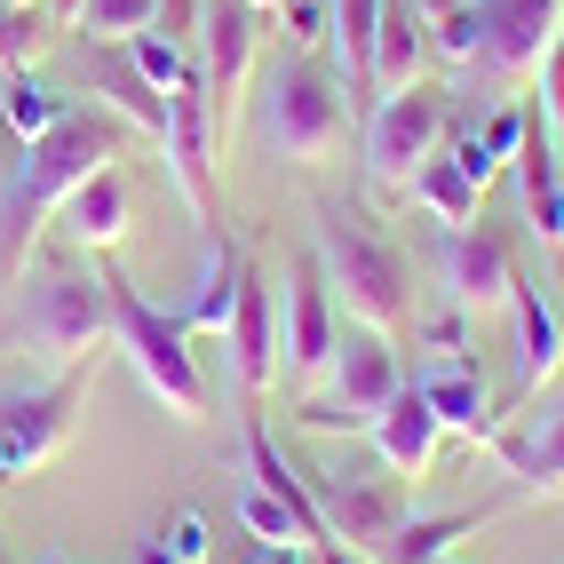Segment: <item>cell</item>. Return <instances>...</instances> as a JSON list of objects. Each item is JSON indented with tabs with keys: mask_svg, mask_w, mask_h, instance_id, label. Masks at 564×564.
Returning <instances> with one entry per match:
<instances>
[{
	"mask_svg": "<svg viewBox=\"0 0 564 564\" xmlns=\"http://www.w3.org/2000/svg\"><path fill=\"white\" fill-rule=\"evenodd\" d=\"M120 152H128V128L111 120L104 104H72L48 135L24 143L9 183H0V279L32 271V247H41V231L56 223V207L80 192L96 167H120Z\"/></svg>",
	"mask_w": 564,
	"mask_h": 564,
	"instance_id": "obj_1",
	"label": "cell"
},
{
	"mask_svg": "<svg viewBox=\"0 0 564 564\" xmlns=\"http://www.w3.org/2000/svg\"><path fill=\"white\" fill-rule=\"evenodd\" d=\"M318 271H326V294H334V311H350L358 326H382L398 334L413 318V262L398 254V239L382 231L373 215L343 207V199H318Z\"/></svg>",
	"mask_w": 564,
	"mask_h": 564,
	"instance_id": "obj_2",
	"label": "cell"
},
{
	"mask_svg": "<svg viewBox=\"0 0 564 564\" xmlns=\"http://www.w3.org/2000/svg\"><path fill=\"white\" fill-rule=\"evenodd\" d=\"M32 279V271H24ZM111 343V286H104V262L88 254H64L48 262L41 279L24 286V303H17V326H9V350L24 358H41V366H88L104 358Z\"/></svg>",
	"mask_w": 564,
	"mask_h": 564,
	"instance_id": "obj_3",
	"label": "cell"
},
{
	"mask_svg": "<svg viewBox=\"0 0 564 564\" xmlns=\"http://www.w3.org/2000/svg\"><path fill=\"white\" fill-rule=\"evenodd\" d=\"M104 286H111V350L135 366V382L175 422H207V373H199V350H192V326L160 303H143V286L128 271H111V262H104Z\"/></svg>",
	"mask_w": 564,
	"mask_h": 564,
	"instance_id": "obj_4",
	"label": "cell"
},
{
	"mask_svg": "<svg viewBox=\"0 0 564 564\" xmlns=\"http://www.w3.org/2000/svg\"><path fill=\"white\" fill-rule=\"evenodd\" d=\"M254 128L271 143V160L286 167H326L334 152L350 143V104H343V80L318 64V56H279L262 72V96H254Z\"/></svg>",
	"mask_w": 564,
	"mask_h": 564,
	"instance_id": "obj_5",
	"label": "cell"
},
{
	"mask_svg": "<svg viewBox=\"0 0 564 564\" xmlns=\"http://www.w3.org/2000/svg\"><path fill=\"white\" fill-rule=\"evenodd\" d=\"M445 135H454V88L413 80L398 96H373L366 104V192L382 207L413 199V175H422V160L445 152Z\"/></svg>",
	"mask_w": 564,
	"mask_h": 564,
	"instance_id": "obj_6",
	"label": "cell"
},
{
	"mask_svg": "<svg viewBox=\"0 0 564 564\" xmlns=\"http://www.w3.org/2000/svg\"><path fill=\"white\" fill-rule=\"evenodd\" d=\"M405 390V366H398V343L382 326H358L343 318V343L326 358V398H303L294 405V430L311 437H343V430H373V413Z\"/></svg>",
	"mask_w": 564,
	"mask_h": 564,
	"instance_id": "obj_7",
	"label": "cell"
},
{
	"mask_svg": "<svg viewBox=\"0 0 564 564\" xmlns=\"http://www.w3.org/2000/svg\"><path fill=\"white\" fill-rule=\"evenodd\" d=\"M311 501H318V524H326V541L334 549H350L358 564H373L390 549V533L405 524V477H390L382 462L373 469H311Z\"/></svg>",
	"mask_w": 564,
	"mask_h": 564,
	"instance_id": "obj_8",
	"label": "cell"
},
{
	"mask_svg": "<svg viewBox=\"0 0 564 564\" xmlns=\"http://www.w3.org/2000/svg\"><path fill=\"white\" fill-rule=\"evenodd\" d=\"M80 398H88V366H64L48 382L0 398V485H24L32 469H48L64 454L72 430H80Z\"/></svg>",
	"mask_w": 564,
	"mask_h": 564,
	"instance_id": "obj_9",
	"label": "cell"
},
{
	"mask_svg": "<svg viewBox=\"0 0 564 564\" xmlns=\"http://www.w3.org/2000/svg\"><path fill=\"white\" fill-rule=\"evenodd\" d=\"M469 17H477V56L469 64L501 88H533L541 56L564 32V0H469Z\"/></svg>",
	"mask_w": 564,
	"mask_h": 564,
	"instance_id": "obj_10",
	"label": "cell"
},
{
	"mask_svg": "<svg viewBox=\"0 0 564 564\" xmlns=\"http://www.w3.org/2000/svg\"><path fill=\"white\" fill-rule=\"evenodd\" d=\"M160 160H167V183H175V199L192 207L199 231H223V207H215V111H207V88H199V72L183 88H167V135H160Z\"/></svg>",
	"mask_w": 564,
	"mask_h": 564,
	"instance_id": "obj_11",
	"label": "cell"
},
{
	"mask_svg": "<svg viewBox=\"0 0 564 564\" xmlns=\"http://www.w3.org/2000/svg\"><path fill=\"white\" fill-rule=\"evenodd\" d=\"M254 9L247 0H207L199 9V88L215 111V152H231V128H239V104L254 80Z\"/></svg>",
	"mask_w": 564,
	"mask_h": 564,
	"instance_id": "obj_12",
	"label": "cell"
},
{
	"mask_svg": "<svg viewBox=\"0 0 564 564\" xmlns=\"http://www.w3.org/2000/svg\"><path fill=\"white\" fill-rule=\"evenodd\" d=\"M334 343H343V311H334V294H326L318 254H303L286 271V294H279V373L286 382H318Z\"/></svg>",
	"mask_w": 564,
	"mask_h": 564,
	"instance_id": "obj_13",
	"label": "cell"
},
{
	"mask_svg": "<svg viewBox=\"0 0 564 564\" xmlns=\"http://www.w3.org/2000/svg\"><path fill=\"white\" fill-rule=\"evenodd\" d=\"M445 294H454V311H469V318L509 311L517 254H509V239L494 223H454V231H445Z\"/></svg>",
	"mask_w": 564,
	"mask_h": 564,
	"instance_id": "obj_14",
	"label": "cell"
},
{
	"mask_svg": "<svg viewBox=\"0 0 564 564\" xmlns=\"http://www.w3.org/2000/svg\"><path fill=\"white\" fill-rule=\"evenodd\" d=\"M223 343H231V373H239L247 405H262V390L279 382V286L262 279L254 262H247V279H239V303H231Z\"/></svg>",
	"mask_w": 564,
	"mask_h": 564,
	"instance_id": "obj_15",
	"label": "cell"
},
{
	"mask_svg": "<svg viewBox=\"0 0 564 564\" xmlns=\"http://www.w3.org/2000/svg\"><path fill=\"white\" fill-rule=\"evenodd\" d=\"M517 183H524V215H533V239L564 247V152L541 104H524V135H517Z\"/></svg>",
	"mask_w": 564,
	"mask_h": 564,
	"instance_id": "obj_16",
	"label": "cell"
},
{
	"mask_svg": "<svg viewBox=\"0 0 564 564\" xmlns=\"http://www.w3.org/2000/svg\"><path fill=\"white\" fill-rule=\"evenodd\" d=\"M366 437H373V462H382L390 477H430V469H437V445H445V422L430 413V398L405 382L382 413H373Z\"/></svg>",
	"mask_w": 564,
	"mask_h": 564,
	"instance_id": "obj_17",
	"label": "cell"
},
{
	"mask_svg": "<svg viewBox=\"0 0 564 564\" xmlns=\"http://www.w3.org/2000/svg\"><path fill=\"white\" fill-rule=\"evenodd\" d=\"M88 88H96V104H104L128 135H152V143L167 135V96L128 64L120 41H96V48H88Z\"/></svg>",
	"mask_w": 564,
	"mask_h": 564,
	"instance_id": "obj_18",
	"label": "cell"
},
{
	"mask_svg": "<svg viewBox=\"0 0 564 564\" xmlns=\"http://www.w3.org/2000/svg\"><path fill=\"white\" fill-rule=\"evenodd\" d=\"M509 318H517V405H533L556 373H564V326H556V311H549V294L524 286V279H517V294H509Z\"/></svg>",
	"mask_w": 564,
	"mask_h": 564,
	"instance_id": "obj_19",
	"label": "cell"
},
{
	"mask_svg": "<svg viewBox=\"0 0 564 564\" xmlns=\"http://www.w3.org/2000/svg\"><path fill=\"white\" fill-rule=\"evenodd\" d=\"M56 215H64V231H72V254H111V247L128 239V215H135L128 175H120V167H96Z\"/></svg>",
	"mask_w": 564,
	"mask_h": 564,
	"instance_id": "obj_20",
	"label": "cell"
},
{
	"mask_svg": "<svg viewBox=\"0 0 564 564\" xmlns=\"http://www.w3.org/2000/svg\"><path fill=\"white\" fill-rule=\"evenodd\" d=\"M430 398V413L445 422V437H469V445H485L501 430V413H494V398H485V373L469 366V358H437L422 382H413Z\"/></svg>",
	"mask_w": 564,
	"mask_h": 564,
	"instance_id": "obj_21",
	"label": "cell"
},
{
	"mask_svg": "<svg viewBox=\"0 0 564 564\" xmlns=\"http://www.w3.org/2000/svg\"><path fill=\"white\" fill-rule=\"evenodd\" d=\"M430 17L413 0H382V24H373V96H398L430 72Z\"/></svg>",
	"mask_w": 564,
	"mask_h": 564,
	"instance_id": "obj_22",
	"label": "cell"
},
{
	"mask_svg": "<svg viewBox=\"0 0 564 564\" xmlns=\"http://www.w3.org/2000/svg\"><path fill=\"white\" fill-rule=\"evenodd\" d=\"M517 501H524V494H509V501H485V509H445V517H413V509H405V524L390 533V549L373 556V564H437V556H454V541L485 533V524H501Z\"/></svg>",
	"mask_w": 564,
	"mask_h": 564,
	"instance_id": "obj_23",
	"label": "cell"
},
{
	"mask_svg": "<svg viewBox=\"0 0 564 564\" xmlns=\"http://www.w3.org/2000/svg\"><path fill=\"white\" fill-rule=\"evenodd\" d=\"M485 445H494V462L517 477V494H524V501H541V494H564V405H549V422H541L533 437H517V430H494Z\"/></svg>",
	"mask_w": 564,
	"mask_h": 564,
	"instance_id": "obj_24",
	"label": "cell"
},
{
	"mask_svg": "<svg viewBox=\"0 0 564 564\" xmlns=\"http://www.w3.org/2000/svg\"><path fill=\"white\" fill-rule=\"evenodd\" d=\"M239 279H247V254L223 239V231H207V254H199V286H192V303H183L175 318L192 326V334H223L231 326V303H239Z\"/></svg>",
	"mask_w": 564,
	"mask_h": 564,
	"instance_id": "obj_25",
	"label": "cell"
},
{
	"mask_svg": "<svg viewBox=\"0 0 564 564\" xmlns=\"http://www.w3.org/2000/svg\"><path fill=\"white\" fill-rule=\"evenodd\" d=\"M373 24H382V0H334V17H326L334 56H343V72H334V80L350 88V120L373 104Z\"/></svg>",
	"mask_w": 564,
	"mask_h": 564,
	"instance_id": "obj_26",
	"label": "cell"
},
{
	"mask_svg": "<svg viewBox=\"0 0 564 564\" xmlns=\"http://www.w3.org/2000/svg\"><path fill=\"white\" fill-rule=\"evenodd\" d=\"M64 111H72V96H56L48 80H41V72H9V88H0V128H9L17 143H32V135H48L56 120H64Z\"/></svg>",
	"mask_w": 564,
	"mask_h": 564,
	"instance_id": "obj_27",
	"label": "cell"
},
{
	"mask_svg": "<svg viewBox=\"0 0 564 564\" xmlns=\"http://www.w3.org/2000/svg\"><path fill=\"white\" fill-rule=\"evenodd\" d=\"M231 509H239V524H247V533H254L262 549H303V556H318V549H326V541L311 533V524H303V517H294V509H286L279 494H262V485H254V477L239 485V501H231Z\"/></svg>",
	"mask_w": 564,
	"mask_h": 564,
	"instance_id": "obj_28",
	"label": "cell"
},
{
	"mask_svg": "<svg viewBox=\"0 0 564 564\" xmlns=\"http://www.w3.org/2000/svg\"><path fill=\"white\" fill-rule=\"evenodd\" d=\"M477 183L462 175V160L454 152H437V160H422V175H413V207H430L445 231H454V223H477Z\"/></svg>",
	"mask_w": 564,
	"mask_h": 564,
	"instance_id": "obj_29",
	"label": "cell"
},
{
	"mask_svg": "<svg viewBox=\"0 0 564 564\" xmlns=\"http://www.w3.org/2000/svg\"><path fill=\"white\" fill-rule=\"evenodd\" d=\"M120 48H128V64H135V72H143V80H152L160 96H167V88H183V80L199 72V56H192V48H175L167 32H128Z\"/></svg>",
	"mask_w": 564,
	"mask_h": 564,
	"instance_id": "obj_30",
	"label": "cell"
},
{
	"mask_svg": "<svg viewBox=\"0 0 564 564\" xmlns=\"http://www.w3.org/2000/svg\"><path fill=\"white\" fill-rule=\"evenodd\" d=\"M48 32H56L48 0H24V9H9V17H0V72H24L32 56H41Z\"/></svg>",
	"mask_w": 564,
	"mask_h": 564,
	"instance_id": "obj_31",
	"label": "cell"
},
{
	"mask_svg": "<svg viewBox=\"0 0 564 564\" xmlns=\"http://www.w3.org/2000/svg\"><path fill=\"white\" fill-rule=\"evenodd\" d=\"M152 24H160V0H80V24H72V32L128 41V32H152Z\"/></svg>",
	"mask_w": 564,
	"mask_h": 564,
	"instance_id": "obj_32",
	"label": "cell"
},
{
	"mask_svg": "<svg viewBox=\"0 0 564 564\" xmlns=\"http://www.w3.org/2000/svg\"><path fill=\"white\" fill-rule=\"evenodd\" d=\"M279 17H286V41L303 48V56H318V41H326V9H311V0H279Z\"/></svg>",
	"mask_w": 564,
	"mask_h": 564,
	"instance_id": "obj_33",
	"label": "cell"
},
{
	"mask_svg": "<svg viewBox=\"0 0 564 564\" xmlns=\"http://www.w3.org/2000/svg\"><path fill=\"white\" fill-rule=\"evenodd\" d=\"M533 88H541V111H549V128L564 135V32H556V48L541 56V80H533Z\"/></svg>",
	"mask_w": 564,
	"mask_h": 564,
	"instance_id": "obj_34",
	"label": "cell"
},
{
	"mask_svg": "<svg viewBox=\"0 0 564 564\" xmlns=\"http://www.w3.org/2000/svg\"><path fill=\"white\" fill-rule=\"evenodd\" d=\"M207 549H215V541H207V517H199V509H183V517H175V533H167V556H175V564H207Z\"/></svg>",
	"mask_w": 564,
	"mask_h": 564,
	"instance_id": "obj_35",
	"label": "cell"
},
{
	"mask_svg": "<svg viewBox=\"0 0 564 564\" xmlns=\"http://www.w3.org/2000/svg\"><path fill=\"white\" fill-rule=\"evenodd\" d=\"M199 9H207V0H160V24L152 32H167L175 48H199Z\"/></svg>",
	"mask_w": 564,
	"mask_h": 564,
	"instance_id": "obj_36",
	"label": "cell"
},
{
	"mask_svg": "<svg viewBox=\"0 0 564 564\" xmlns=\"http://www.w3.org/2000/svg\"><path fill=\"white\" fill-rule=\"evenodd\" d=\"M422 334H430L437 358H462V343H469V311H445V318H430Z\"/></svg>",
	"mask_w": 564,
	"mask_h": 564,
	"instance_id": "obj_37",
	"label": "cell"
},
{
	"mask_svg": "<svg viewBox=\"0 0 564 564\" xmlns=\"http://www.w3.org/2000/svg\"><path fill=\"white\" fill-rule=\"evenodd\" d=\"M48 17H56V32H72L80 24V0H48Z\"/></svg>",
	"mask_w": 564,
	"mask_h": 564,
	"instance_id": "obj_38",
	"label": "cell"
},
{
	"mask_svg": "<svg viewBox=\"0 0 564 564\" xmlns=\"http://www.w3.org/2000/svg\"><path fill=\"white\" fill-rule=\"evenodd\" d=\"M413 9H422V17L437 24V17H454V9H469V0H413Z\"/></svg>",
	"mask_w": 564,
	"mask_h": 564,
	"instance_id": "obj_39",
	"label": "cell"
},
{
	"mask_svg": "<svg viewBox=\"0 0 564 564\" xmlns=\"http://www.w3.org/2000/svg\"><path fill=\"white\" fill-rule=\"evenodd\" d=\"M135 564H175V556H167V541H143V549H135Z\"/></svg>",
	"mask_w": 564,
	"mask_h": 564,
	"instance_id": "obj_40",
	"label": "cell"
},
{
	"mask_svg": "<svg viewBox=\"0 0 564 564\" xmlns=\"http://www.w3.org/2000/svg\"><path fill=\"white\" fill-rule=\"evenodd\" d=\"M247 9H254V17H279V0H247Z\"/></svg>",
	"mask_w": 564,
	"mask_h": 564,
	"instance_id": "obj_41",
	"label": "cell"
},
{
	"mask_svg": "<svg viewBox=\"0 0 564 564\" xmlns=\"http://www.w3.org/2000/svg\"><path fill=\"white\" fill-rule=\"evenodd\" d=\"M9 9H17V0H0V17H9Z\"/></svg>",
	"mask_w": 564,
	"mask_h": 564,
	"instance_id": "obj_42",
	"label": "cell"
},
{
	"mask_svg": "<svg viewBox=\"0 0 564 564\" xmlns=\"http://www.w3.org/2000/svg\"><path fill=\"white\" fill-rule=\"evenodd\" d=\"M437 564H454V556H437Z\"/></svg>",
	"mask_w": 564,
	"mask_h": 564,
	"instance_id": "obj_43",
	"label": "cell"
},
{
	"mask_svg": "<svg viewBox=\"0 0 564 564\" xmlns=\"http://www.w3.org/2000/svg\"><path fill=\"white\" fill-rule=\"evenodd\" d=\"M0 564H9V556H0Z\"/></svg>",
	"mask_w": 564,
	"mask_h": 564,
	"instance_id": "obj_44",
	"label": "cell"
},
{
	"mask_svg": "<svg viewBox=\"0 0 564 564\" xmlns=\"http://www.w3.org/2000/svg\"><path fill=\"white\" fill-rule=\"evenodd\" d=\"M17 9H24V0H17Z\"/></svg>",
	"mask_w": 564,
	"mask_h": 564,
	"instance_id": "obj_45",
	"label": "cell"
}]
</instances>
